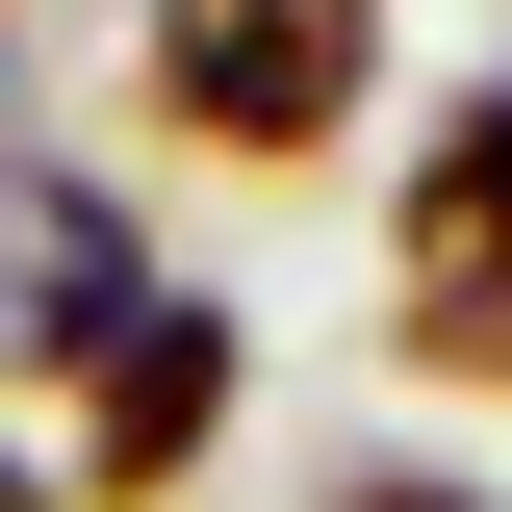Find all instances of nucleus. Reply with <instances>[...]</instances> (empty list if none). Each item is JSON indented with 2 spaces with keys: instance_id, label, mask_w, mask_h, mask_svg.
Masks as SVG:
<instances>
[{
  "instance_id": "nucleus-7",
  "label": "nucleus",
  "mask_w": 512,
  "mask_h": 512,
  "mask_svg": "<svg viewBox=\"0 0 512 512\" xmlns=\"http://www.w3.org/2000/svg\"><path fill=\"white\" fill-rule=\"evenodd\" d=\"M0 512H77V487H52V436H0Z\"/></svg>"
},
{
  "instance_id": "nucleus-5",
  "label": "nucleus",
  "mask_w": 512,
  "mask_h": 512,
  "mask_svg": "<svg viewBox=\"0 0 512 512\" xmlns=\"http://www.w3.org/2000/svg\"><path fill=\"white\" fill-rule=\"evenodd\" d=\"M384 359L461 384V410H512V282H384Z\"/></svg>"
},
{
  "instance_id": "nucleus-1",
  "label": "nucleus",
  "mask_w": 512,
  "mask_h": 512,
  "mask_svg": "<svg viewBox=\"0 0 512 512\" xmlns=\"http://www.w3.org/2000/svg\"><path fill=\"white\" fill-rule=\"evenodd\" d=\"M384 52L410 0H128V128L180 180H308L384 128Z\"/></svg>"
},
{
  "instance_id": "nucleus-2",
  "label": "nucleus",
  "mask_w": 512,
  "mask_h": 512,
  "mask_svg": "<svg viewBox=\"0 0 512 512\" xmlns=\"http://www.w3.org/2000/svg\"><path fill=\"white\" fill-rule=\"evenodd\" d=\"M231 410H256V308H231V282H154V308L77 359L52 487H77V512H180L205 461H231Z\"/></svg>"
},
{
  "instance_id": "nucleus-3",
  "label": "nucleus",
  "mask_w": 512,
  "mask_h": 512,
  "mask_svg": "<svg viewBox=\"0 0 512 512\" xmlns=\"http://www.w3.org/2000/svg\"><path fill=\"white\" fill-rule=\"evenodd\" d=\"M180 256H154V205L103 180V154H0V410H77V359H103L128 308H154Z\"/></svg>"
},
{
  "instance_id": "nucleus-4",
  "label": "nucleus",
  "mask_w": 512,
  "mask_h": 512,
  "mask_svg": "<svg viewBox=\"0 0 512 512\" xmlns=\"http://www.w3.org/2000/svg\"><path fill=\"white\" fill-rule=\"evenodd\" d=\"M384 282H512V52L410 128V180H384Z\"/></svg>"
},
{
  "instance_id": "nucleus-6",
  "label": "nucleus",
  "mask_w": 512,
  "mask_h": 512,
  "mask_svg": "<svg viewBox=\"0 0 512 512\" xmlns=\"http://www.w3.org/2000/svg\"><path fill=\"white\" fill-rule=\"evenodd\" d=\"M282 512H512V487H487V461H410V436H384V461H308Z\"/></svg>"
}]
</instances>
